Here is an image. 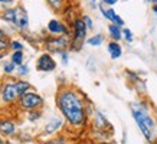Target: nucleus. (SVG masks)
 Masks as SVG:
<instances>
[{
	"mask_svg": "<svg viewBox=\"0 0 157 144\" xmlns=\"http://www.w3.org/2000/svg\"><path fill=\"white\" fill-rule=\"evenodd\" d=\"M86 97L72 85H62L56 92L55 102L65 123L74 128H82L88 123Z\"/></svg>",
	"mask_w": 157,
	"mask_h": 144,
	"instance_id": "1",
	"label": "nucleus"
},
{
	"mask_svg": "<svg viewBox=\"0 0 157 144\" xmlns=\"http://www.w3.org/2000/svg\"><path fill=\"white\" fill-rule=\"evenodd\" d=\"M130 110H131V115H133L134 123L137 124L140 133L147 140L148 144H154L157 137V121L153 117L150 107L144 101L140 100L136 102H131Z\"/></svg>",
	"mask_w": 157,
	"mask_h": 144,
	"instance_id": "2",
	"label": "nucleus"
},
{
	"mask_svg": "<svg viewBox=\"0 0 157 144\" xmlns=\"http://www.w3.org/2000/svg\"><path fill=\"white\" fill-rule=\"evenodd\" d=\"M33 89L32 84L23 78H9L3 81V91H2V102L3 104H14L19 98L28 91Z\"/></svg>",
	"mask_w": 157,
	"mask_h": 144,
	"instance_id": "3",
	"label": "nucleus"
},
{
	"mask_svg": "<svg viewBox=\"0 0 157 144\" xmlns=\"http://www.w3.org/2000/svg\"><path fill=\"white\" fill-rule=\"evenodd\" d=\"M0 19L5 20L6 23L12 25L20 32L29 30V14L28 10L22 5H16L12 7H6L0 12Z\"/></svg>",
	"mask_w": 157,
	"mask_h": 144,
	"instance_id": "4",
	"label": "nucleus"
},
{
	"mask_svg": "<svg viewBox=\"0 0 157 144\" xmlns=\"http://www.w3.org/2000/svg\"><path fill=\"white\" fill-rule=\"evenodd\" d=\"M71 28H72V43H71V51H81L84 43L88 39V28L85 26L84 20L81 16H78L75 19H72L71 22Z\"/></svg>",
	"mask_w": 157,
	"mask_h": 144,
	"instance_id": "5",
	"label": "nucleus"
},
{
	"mask_svg": "<svg viewBox=\"0 0 157 144\" xmlns=\"http://www.w3.org/2000/svg\"><path fill=\"white\" fill-rule=\"evenodd\" d=\"M71 36H53L49 35L43 38V49L45 52H49L52 55H59L63 51H71Z\"/></svg>",
	"mask_w": 157,
	"mask_h": 144,
	"instance_id": "6",
	"label": "nucleus"
},
{
	"mask_svg": "<svg viewBox=\"0 0 157 144\" xmlns=\"http://www.w3.org/2000/svg\"><path fill=\"white\" fill-rule=\"evenodd\" d=\"M17 104H19L20 110L26 111V112L40 110L43 105V97L39 92L35 91V89H30V91H28L26 94H23V95L20 97Z\"/></svg>",
	"mask_w": 157,
	"mask_h": 144,
	"instance_id": "7",
	"label": "nucleus"
},
{
	"mask_svg": "<svg viewBox=\"0 0 157 144\" xmlns=\"http://www.w3.org/2000/svg\"><path fill=\"white\" fill-rule=\"evenodd\" d=\"M56 68H58V62L55 61L52 53L43 52L36 59V71H39V72L49 74V72H53Z\"/></svg>",
	"mask_w": 157,
	"mask_h": 144,
	"instance_id": "8",
	"label": "nucleus"
},
{
	"mask_svg": "<svg viewBox=\"0 0 157 144\" xmlns=\"http://www.w3.org/2000/svg\"><path fill=\"white\" fill-rule=\"evenodd\" d=\"M46 30L53 36H71V29L63 20L53 17L46 25Z\"/></svg>",
	"mask_w": 157,
	"mask_h": 144,
	"instance_id": "9",
	"label": "nucleus"
},
{
	"mask_svg": "<svg viewBox=\"0 0 157 144\" xmlns=\"http://www.w3.org/2000/svg\"><path fill=\"white\" fill-rule=\"evenodd\" d=\"M98 10L101 12L102 17L108 20L109 23L118 25V26H121V28H124V26H125L124 19L120 16L118 13H117V12H115L114 7H108V6L104 5V2H100V3H98Z\"/></svg>",
	"mask_w": 157,
	"mask_h": 144,
	"instance_id": "10",
	"label": "nucleus"
},
{
	"mask_svg": "<svg viewBox=\"0 0 157 144\" xmlns=\"http://www.w3.org/2000/svg\"><path fill=\"white\" fill-rule=\"evenodd\" d=\"M63 124H65V118L63 117H58V115L52 117L46 123V125L43 127V135H52L55 133H58L63 127Z\"/></svg>",
	"mask_w": 157,
	"mask_h": 144,
	"instance_id": "11",
	"label": "nucleus"
},
{
	"mask_svg": "<svg viewBox=\"0 0 157 144\" xmlns=\"http://www.w3.org/2000/svg\"><path fill=\"white\" fill-rule=\"evenodd\" d=\"M92 124L98 131H105V128L109 127V121L108 118L105 117V114L100 110H94V114H92Z\"/></svg>",
	"mask_w": 157,
	"mask_h": 144,
	"instance_id": "12",
	"label": "nucleus"
},
{
	"mask_svg": "<svg viewBox=\"0 0 157 144\" xmlns=\"http://www.w3.org/2000/svg\"><path fill=\"white\" fill-rule=\"evenodd\" d=\"M123 52H124V49L121 46V43L115 42V40H108V43H107V53H108L111 61L120 59V58L123 56Z\"/></svg>",
	"mask_w": 157,
	"mask_h": 144,
	"instance_id": "13",
	"label": "nucleus"
},
{
	"mask_svg": "<svg viewBox=\"0 0 157 144\" xmlns=\"http://www.w3.org/2000/svg\"><path fill=\"white\" fill-rule=\"evenodd\" d=\"M16 133V124L13 120L9 118H0V135L2 137H10Z\"/></svg>",
	"mask_w": 157,
	"mask_h": 144,
	"instance_id": "14",
	"label": "nucleus"
},
{
	"mask_svg": "<svg viewBox=\"0 0 157 144\" xmlns=\"http://www.w3.org/2000/svg\"><path fill=\"white\" fill-rule=\"evenodd\" d=\"M107 33H108L109 40H115V42H121L123 40V28L118 25L108 23L107 26Z\"/></svg>",
	"mask_w": 157,
	"mask_h": 144,
	"instance_id": "15",
	"label": "nucleus"
},
{
	"mask_svg": "<svg viewBox=\"0 0 157 144\" xmlns=\"http://www.w3.org/2000/svg\"><path fill=\"white\" fill-rule=\"evenodd\" d=\"M105 42V35L104 33H94L91 35V36H88V39H86V45L88 46H91V48H100V46H102Z\"/></svg>",
	"mask_w": 157,
	"mask_h": 144,
	"instance_id": "16",
	"label": "nucleus"
},
{
	"mask_svg": "<svg viewBox=\"0 0 157 144\" xmlns=\"http://www.w3.org/2000/svg\"><path fill=\"white\" fill-rule=\"evenodd\" d=\"M10 61L16 65V66H20L25 63V52L23 51H13L10 53Z\"/></svg>",
	"mask_w": 157,
	"mask_h": 144,
	"instance_id": "17",
	"label": "nucleus"
},
{
	"mask_svg": "<svg viewBox=\"0 0 157 144\" xmlns=\"http://www.w3.org/2000/svg\"><path fill=\"white\" fill-rule=\"evenodd\" d=\"M2 66H3V72H5V75H7V77H13V75H16V69H17V66H16L10 59L9 61H3Z\"/></svg>",
	"mask_w": 157,
	"mask_h": 144,
	"instance_id": "18",
	"label": "nucleus"
},
{
	"mask_svg": "<svg viewBox=\"0 0 157 144\" xmlns=\"http://www.w3.org/2000/svg\"><path fill=\"white\" fill-rule=\"evenodd\" d=\"M123 40H125L127 43L134 42V33L130 28H123Z\"/></svg>",
	"mask_w": 157,
	"mask_h": 144,
	"instance_id": "19",
	"label": "nucleus"
},
{
	"mask_svg": "<svg viewBox=\"0 0 157 144\" xmlns=\"http://www.w3.org/2000/svg\"><path fill=\"white\" fill-rule=\"evenodd\" d=\"M29 65L28 63H23V65H20V66H17V69H16V77L17 78H25L26 75H29Z\"/></svg>",
	"mask_w": 157,
	"mask_h": 144,
	"instance_id": "20",
	"label": "nucleus"
},
{
	"mask_svg": "<svg viewBox=\"0 0 157 144\" xmlns=\"http://www.w3.org/2000/svg\"><path fill=\"white\" fill-rule=\"evenodd\" d=\"M7 51H10V39L0 38V53H7Z\"/></svg>",
	"mask_w": 157,
	"mask_h": 144,
	"instance_id": "21",
	"label": "nucleus"
},
{
	"mask_svg": "<svg viewBox=\"0 0 157 144\" xmlns=\"http://www.w3.org/2000/svg\"><path fill=\"white\" fill-rule=\"evenodd\" d=\"M25 49V45L23 42H20L17 39H10V51H23Z\"/></svg>",
	"mask_w": 157,
	"mask_h": 144,
	"instance_id": "22",
	"label": "nucleus"
},
{
	"mask_svg": "<svg viewBox=\"0 0 157 144\" xmlns=\"http://www.w3.org/2000/svg\"><path fill=\"white\" fill-rule=\"evenodd\" d=\"M81 17L84 20L85 26L88 28V30H94V20H92V17H91L90 14H82Z\"/></svg>",
	"mask_w": 157,
	"mask_h": 144,
	"instance_id": "23",
	"label": "nucleus"
},
{
	"mask_svg": "<svg viewBox=\"0 0 157 144\" xmlns=\"http://www.w3.org/2000/svg\"><path fill=\"white\" fill-rule=\"evenodd\" d=\"M69 56H71V51H63L59 53V59H61L62 65H68L69 63Z\"/></svg>",
	"mask_w": 157,
	"mask_h": 144,
	"instance_id": "24",
	"label": "nucleus"
},
{
	"mask_svg": "<svg viewBox=\"0 0 157 144\" xmlns=\"http://www.w3.org/2000/svg\"><path fill=\"white\" fill-rule=\"evenodd\" d=\"M43 144H68V143H67V138H63V137H55V138L43 141Z\"/></svg>",
	"mask_w": 157,
	"mask_h": 144,
	"instance_id": "25",
	"label": "nucleus"
},
{
	"mask_svg": "<svg viewBox=\"0 0 157 144\" xmlns=\"http://www.w3.org/2000/svg\"><path fill=\"white\" fill-rule=\"evenodd\" d=\"M28 115H29V121H36L42 117V112L39 110H35V111H29Z\"/></svg>",
	"mask_w": 157,
	"mask_h": 144,
	"instance_id": "26",
	"label": "nucleus"
},
{
	"mask_svg": "<svg viewBox=\"0 0 157 144\" xmlns=\"http://www.w3.org/2000/svg\"><path fill=\"white\" fill-rule=\"evenodd\" d=\"M16 2L17 0H0V6H9V7H12V6H16Z\"/></svg>",
	"mask_w": 157,
	"mask_h": 144,
	"instance_id": "27",
	"label": "nucleus"
},
{
	"mask_svg": "<svg viewBox=\"0 0 157 144\" xmlns=\"http://www.w3.org/2000/svg\"><path fill=\"white\" fill-rule=\"evenodd\" d=\"M102 2H104L105 6H108V7H114V6L118 3L120 0H102Z\"/></svg>",
	"mask_w": 157,
	"mask_h": 144,
	"instance_id": "28",
	"label": "nucleus"
},
{
	"mask_svg": "<svg viewBox=\"0 0 157 144\" xmlns=\"http://www.w3.org/2000/svg\"><path fill=\"white\" fill-rule=\"evenodd\" d=\"M0 38H9V36H7V32H6L3 28H0Z\"/></svg>",
	"mask_w": 157,
	"mask_h": 144,
	"instance_id": "29",
	"label": "nucleus"
},
{
	"mask_svg": "<svg viewBox=\"0 0 157 144\" xmlns=\"http://www.w3.org/2000/svg\"><path fill=\"white\" fill-rule=\"evenodd\" d=\"M151 10H153V13H154V14H157V3L151 6Z\"/></svg>",
	"mask_w": 157,
	"mask_h": 144,
	"instance_id": "30",
	"label": "nucleus"
},
{
	"mask_svg": "<svg viewBox=\"0 0 157 144\" xmlns=\"http://www.w3.org/2000/svg\"><path fill=\"white\" fill-rule=\"evenodd\" d=\"M90 2L92 3V7L95 9V7H97V0H90Z\"/></svg>",
	"mask_w": 157,
	"mask_h": 144,
	"instance_id": "31",
	"label": "nucleus"
},
{
	"mask_svg": "<svg viewBox=\"0 0 157 144\" xmlns=\"http://www.w3.org/2000/svg\"><path fill=\"white\" fill-rule=\"evenodd\" d=\"M146 2H147V3H151V6L157 3V0H146Z\"/></svg>",
	"mask_w": 157,
	"mask_h": 144,
	"instance_id": "32",
	"label": "nucleus"
},
{
	"mask_svg": "<svg viewBox=\"0 0 157 144\" xmlns=\"http://www.w3.org/2000/svg\"><path fill=\"white\" fill-rule=\"evenodd\" d=\"M100 144H115L114 141H102V143H100Z\"/></svg>",
	"mask_w": 157,
	"mask_h": 144,
	"instance_id": "33",
	"label": "nucleus"
},
{
	"mask_svg": "<svg viewBox=\"0 0 157 144\" xmlns=\"http://www.w3.org/2000/svg\"><path fill=\"white\" fill-rule=\"evenodd\" d=\"M5 55H6V53H0V62H2V61L5 59Z\"/></svg>",
	"mask_w": 157,
	"mask_h": 144,
	"instance_id": "34",
	"label": "nucleus"
},
{
	"mask_svg": "<svg viewBox=\"0 0 157 144\" xmlns=\"http://www.w3.org/2000/svg\"><path fill=\"white\" fill-rule=\"evenodd\" d=\"M2 91H3V81H0V94H2Z\"/></svg>",
	"mask_w": 157,
	"mask_h": 144,
	"instance_id": "35",
	"label": "nucleus"
},
{
	"mask_svg": "<svg viewBox=\"0 0 157 144\" xmlns=\"http://www.w3.org/2000/svg\"><path fill=\"white\" fill-rule=\"evenodd\" d=\"M5 143H6V141H5V140H3V137L0 135V144H5Z\"/></svg>",
	"mask_w": 157,
	"mask_h": 144,
	"instance_id": "36",
	"label": "nucleus"
},
{
	"mask_svg": "<svg viewBox=\"0 0 157 144\" xmlns=\"http://www.w3.org/2000/svg\"><path fill=\"white\" fill-rule=\"evenodd\" d=\"M5 144H10V143H9V141H6V143H5Z\"/></svg>",
	"mask_w": 157,
	"mask_h": 144,
	"instance_id": "37",
	"label": "nucleus"
}]
</instances>
